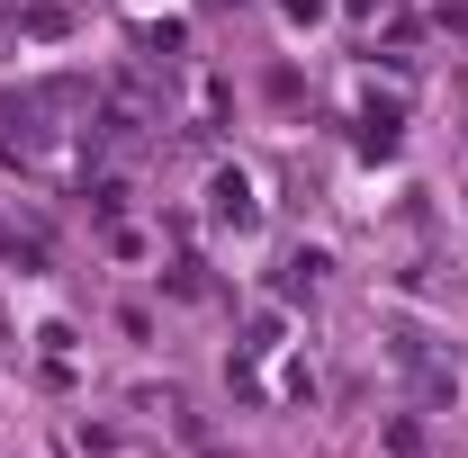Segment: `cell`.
Here are the masks:
<instances>
[{
    "label": "cell",
    "instance_id": "cell-1",
    "mask_svg": "<svg viewBox=\"0 0 468 458\" xmlns=\"http://www.w3.org/2000/svg\"><path fill=\"white\" fill-rule=\"evenodd\" d=\"M207 216H217V225H252V216H261L252 180H243V172H217V180H207Z\"/></svg>",
    "mask_w": 468,
    "mask_h": 458
},
{
    "label": "cell",
    "instance_id": "cell-2",
    "mask_svg": "<svg viewBox=\"0 0 468 458\" xmlns=\"http://www.w3.org/2000/svg\"><path fill=\"white\" fill-rule=\"evenodd\" d=\"M63 27H72V9H55V0H46V9H27V18H18V36H63Z\"/></svg>",
    "mask_w": 468,
    "mask_h": 458
},
{
    "label": "cell",
    "instance_id": "cell-3",
    "mask_svg": "<svg viewBox=\"0 0 468 458\" xmlns=\"http://www.w3.org/2000/svg\"><path fill=\"white\" fill-rule=\"evenodd\" d=\"M289 18L306 27V18H324V0H289Z\"/></svg>",
    "mask_w": 468,
    "mask_h": 458
}]
</instances>
